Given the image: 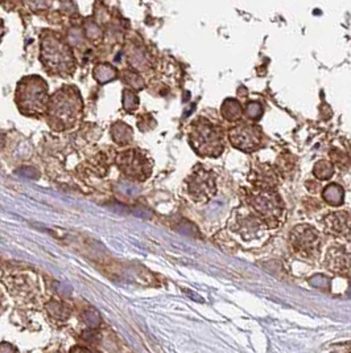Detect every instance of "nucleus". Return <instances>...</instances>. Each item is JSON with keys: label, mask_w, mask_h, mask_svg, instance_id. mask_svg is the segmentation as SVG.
<instances>
[{"label": "nucleus", "mask_w": 351, "mask_h": 353, "mask_svg": "<svg viewBox=\"0 0 351 353\" xmlns=\"http://www.w3.org/2000/svg\"><path fill=\"white\" fill-rule=\"evenodd\" d=\"M129 64L132 65L135 69H139V70L147 69L148 65H149L147 56L144 54V52H142L140 49L132 50V53L129 54Z\"/></svg>", "instance_id": "nucleus-17"}, {"label": "nucleus", "mask_w": 351, "mask_h": 353, "mask_svg": "<svg viewBox=\"0 0 351 353\" xmlns=\"http://www.w3.org/2000/svg\"><path fill=\"white\" fill-rule=\"evenodd\" d=\"M112 139L118 143V145H125L131 142L132 139V130L129 129V126L123 123V122H118L112 126L111 129Z\"/></svg>", "instance_id": "nucleus-12"}, {"label": "nucleus", "mask_w": 351, "mask_h": 353, "mask_svg": "<svg viewBox=\"0 0 351 353\" xmlns=\"http://www.w3.org/2000/svg\"><path fill=\"white\" fill-rule=\"evenodd\" d=\"M326 266L333 273L349 274L350 272V256L345 249L335 246L328 253Z\"/></svg>", "instance_id": "nucleus-11"}, {"label": "nucleus", "mask_w": 351, "mask_h": 353, "mask_svg": "<svg viewBox=\"0 0 351 353\" xmlns=\"http://www.w3.org/2000/svg\"><path fill=\"white\" fill-rule=\"evenodd\" d=\"M41 60L49 72L56 74H69L74 69L70 49L53 33H45L41 39Z\"/></svg>", "instance_id": "nucleus-2"}, {"label": "nucleus", "mask_w": 351, "mask_h": 353, "mask_svg": "<svg viewBox=\"0 0 351 353\" xmlns=\"http://www.w3.org/2000/svg\"><path fill=\"white\" fill-rule=\"evenodd\" d=\"M120 191L123 193H126L128 196H134V194H138V193H139V188H138L135 184L123 183V184L120 185Z\"/></svg>", "instance_id": "nucleus-24"}, {"label": "nucleus", "mask_w": 351, "mask_h": 353, "mask_svg": "<svg viewBox=\"0 0 351 353\" xmlns=\"http://www.w3.org/2000/svg\"><path fill=\"white\" fill-rule=\"evenodd\" d=\"M182 226H185V229L184 228H178L177 230L180 232V233H182V234H187V236H194L195 233H198L197 232V228H195V225L191 224V223H182Z\"/></svg>", "instance_id": "nucleus-25"}, {"label": "nucleus", "mask_w": 351, "mask_h": 353, "mask_svg": "<svg viewBox=\"0 0 351 353\" xmlns=\"http://www.w3.org/2000/svg\"><path fill=\"white\" fill-rule=\"evenodd\" d=\"M191 143L197 154L202 157H220L224 151L221 131L206 119H201L193 125Z\"/></svg>", "instance_id": "nucleus-4"}, {"label": "nucleus", "mask_w": 351, "mask_h": 353, "mask_svg": "<svg viewBox=\"0 0 351 353\" xmlns=\"http://www.w3.org/2000/svg\"><path fill=\"white\" fill-rule=\"evenodd\" d=\"M313 174H315L316 177L319 179V180H328V179H330V177L333 176V174H334L333 164H332L330 161H319V163L315 165Z\"/></svg>", "instance_id": "nucleus-16"}, {"label": "nucleus", "mask_w": 351, "mask_h": 353, "mask_svg": "<svg viewBox=\"0 0 351 353\" xmlns=\"http://www.w3.org/2000/svg\"><path fill=\"white\" fill-rule=\"evenodd\" d=\"M322 197L328 204L338 207L343 203V188L338 184H330L323 190Z\"/></svg>", "instance_id": "nucleus-13"}, {"label": "nucleus", "mask_w": 351, "mask_h": 353, "mask_svg": "<svg viewBox=\"0 0 351 353\" xmlns=\"http://www.w3.org/2000/svg\"><path fill=\"white\" fill-rule=\"evenodd\" d=\"M86 31H87L89 39H92V40H96L100 36V31H99L98 26L94 24V23H87L86 24Z\"/></svg>", "instance_id": "nucleus-23"}, {"label": "nucleus", "mask_w": 351, "mask_h": 353, "mask_svg": "<svg viewBox=\"0 0 351 353\" xmlns=\"http://www.w3.org/2000/svg\"><path fill=\"white\" fill-rule=\"evenodd\" d=\"M123 106L127 112L136 110L138 106H139V98L131 90H125L123 92Z\"/></svg>", "instance_id": "nucleus-18"}, {"label": "nucleus", "mask_w": 351, "mask_h": 353, "mask_svg": "<svg viewBox=\"0 0 351 353\" xmlns=\"http://www.w3.org/2000/svg\"><path fill=\"white\" fill-rule=\"evenodd\" d=\"M188 191L191 193L193 200L198 203L209 201L217 192L215 177L213 172H209L205 170L193 172L192 176L188 179Z\"/></svg>", "instance_id": "nucleus-8"}, {"label": "nucleus", "mask_w": 351, "mask_h": 353, "mask_svg": "<svg viewBox=\"0 0 351 353\" xmlns=\"http://www.w3.org/2000/svg\"><path fill=\"white\" fill-rule=\"evenodd\" d=\"M120 171L131 179L143 181L149 176L152 165L149 159L139 150H128L118 157Z\"/></svg>", "instance_id": "nucleus-6"}, {"label": "nucleus", "mask_w": 351, "mask_h": 353, "mask_svg": "<svg viewBox=\"0 0 351 353\" xmlns=\"http://www.w3.org/2000/svg\"><path fill=\"white\" fill-rule=\"evenodd\" d=\"M94 77L99 83H107L116 79V69L110 64H100L94 69Z\"/></svg>", "instance_id": "nucleus-15"}, {"label": "nucleus", "mask_w": 351, "mask_h": 353, "mask_svg": "<svg viewBox=\"0 0 351 353\" xmlns=\"http://www.w3.org/2000/svg\"><path fill=\"white\" fill-rule=\"evenodd\" d=\"M73 353H93L90 352V351H87V350H85V348H76Z\"/></svg>", "instance_id": "nucleus-28"}, {"label": "nucleus", "mask_w": 351, "mask_h": 353, "mask_svg": "<svg viewBox=\"0 0 351 353\" xmlns=\"http://www.w3.org/2000/svg\"><path fill=\"white\" fill-rule=\"evenodd\" d=\"M310 286L316 288L319 290H329L330 289V279L322 274H316L309 279Z\"/></svg>", "instance_id": "nucleus-19"}, {"label": "nucleus", "mask_w": 351, "mask_h": 353, "mask_svg": "<svg viewBox=\"0 0 351 353\" xmlns=\"http://www.w3.org/2000/svg\"><path fill=\"white\" fill-rule=\"evenodd\" d=\"M86 321H87L90 325L96 327V325L99 324L100 318H99V315L96 314L94 310H90V311H87V312H86Z\"/></svg>", "instance_id": "nucleus-26"}, {"label": "nucleus", "mask_w": 351, "mask_h": 353, "mask_svg": "<svg viewBox=\"0 0 351 353\" xmlns=\"http://www.w3.org/2000/svg\"><path fill=\"white\" fill-rule=\"evenodd\" d=\"M292 248L304 257H312L319 252L321 237L319 232L309 225H299L290 233Z\"/></svg>", "instance_id": "nucleus-7"}, {"label": "nucleus", "mask_w": 351, "mask_h": 353, "mask_svg": "<svg viewBox=\"0 0 351 353\" xmlns=\"http://www.w3.org/2000/svg\"><path fill=\"white\" fill-rule=\"evenodd\" d=\"M246 112H247V115H248L250 118L257 119V118H260V115L263 114V108H262V105L257 103V102H250V103L247 105V108H246Z\"/></svg>", "instance_id": "nucleus-21"}, {"label": "nucleus", "mask_w": 351, "mask_h": 353, "mask_svg": "<svg viewBox=\"0 0 351 353\" xmlns=\"http://www.w3.org/2000/svg\"><path fill=\"white\" fill-rule=\"evenodd\" d=\"M228 138L234 147L246 152L255 151L262 142L260 131L256 129L255 126H250V125H242V126L233 128L228 131Z\"/></svg>", "instance_id": "nucleus-9"}, {"label": "nucleus", "mask_w": 351, "mask_h": 353, "mask_svg": "<svg viewBox=\"0 0 351 353\" xmlns=\"http://www.w3.org/2000/svg\"><path fill=\"white\" fill-rule=\"evenodd\" d=\"M323 226L328 233L334 236H345L349 239L350 236V217L346 212H335L328 214L323 219Z\"/></svg>", "instance_id": "nucleus-10"}, {"label": "nucleus", "mask_w": 351, "mask_h": 353, "mask_svg": "<svg viewBox=\"0 0 351 353\" xmlns=\"http://www.w3.org/2000/svg\"><path fill=\"white\" fill-rule=\"evenodd\" d=\"M250 203L266 224L270 226L279 224V219L283 216V203L277 193L268 188H260L251 194Z\"/></svg>", "instance_id": "nucleus-5"}, {"label": "nucleus", "mask_w": 351, "mask_h": 353, "mask_svg": "<svg viewBox=\"0 0 351 353\" xmlns=\"http://www.w3.org/2000/svg\"><path fill=\"white\" fill-rule=\"evenodd\" d=\"M222 114H224V119L227 121H238L242 118V106H240V102L237 99H227L224 101V108H222Z\"/></svg>", "instance_id": "nucleus-14"}, {"label": "nucleus", "mask_w": 351, "mask_h": 353, "mask_svg": "<svg viewBox=\"0 0 351 353\" xmlns=\"http://www.w3.org/2000/svg\"><path fill=\"white\" fill-rule=\"evenodd\" d=\"M123 79L126 81V83L131 85L134 89H142L143 88V80L139 74L134 73V72H125Z\"/></svg>", "instance_id": "nucleus-20"}, {"label": "nucleus", "mask_w": 351, "mask_h": 353, "mask_svg": "<svg viewBox=\"0 0 351 353\" xmlns=\"http://www.w3.org/2000/svg\"><path fill=\"white\" fill-rule=\"evenodd\" d=\"M129 212L132 214H135L136 217H140V219H151L152 217V212L149 209L145 208V207H142V205H136V207L129 209Z\"/></svg>", "instance_id": "nucleus-22"}, {"label": "nucleus", "mask_w": 351, "mask_h": 353, "mask_svg": "<svg viewBox=\"0 0 351 353\" xmlns=\"http://www.w3.org/2000/svg\"><path fill=\"white\" fill-rule=\"evenodd\" d=\"M48 88L45 81L40 77H27L19 83L17 105L25 114H39L47 106Z\"/></svg>", "instance_id": "nucleus-3"}, {"label": "nucleus", "mask_w": 351, "mask_h": 353, "mask_svg": "<svg viewBox=\"0 0 351 353\" xmlns=\"http://www.w3.org/2000/svg\"><path fill=\"white\" fill-rule=\"evenodd\" d=\"M81 103L80 93L72 88H65L57 92L49 105V118L50 125L56 129H69L80 118Z\"/></svg>", "instance_id": "nucleus-1"}, {"label": "nucleus", "mask_w": 351, "mask_h": 353, "mask_svg": "<svg viewBox=\"0 0 351 353\" xmlns=\"http://www.w3.org/2000/svg\"><path fill=\"white\" fill-rule=\"evenodd\" d=\"M30 6L31 8L37 11V10H43L47 7V1L45 0H30Z\"/></svg>", "instance_id": "nucleus-27"}]
</instances>
